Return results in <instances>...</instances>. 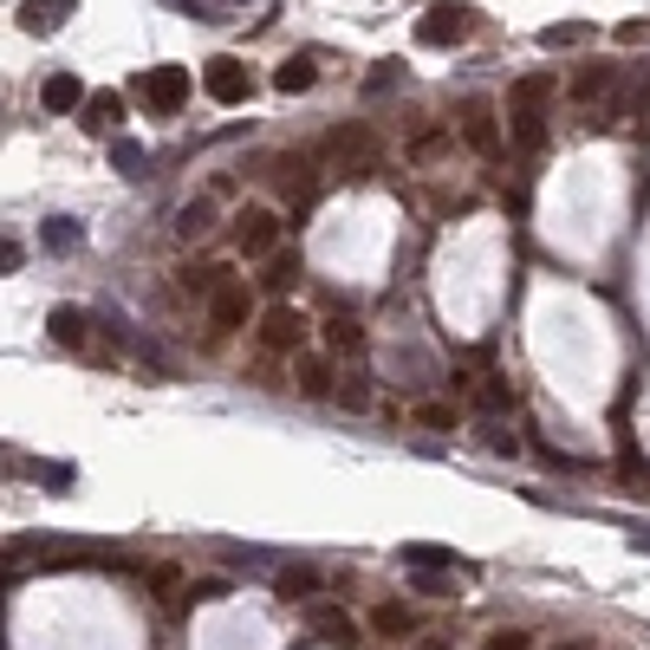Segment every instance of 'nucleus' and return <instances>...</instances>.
Segmentation results:
<instances>
[{
	"mask_svg": "<svg viewBox=\"0 0 650 650\" xmlns=\"http://www.w3.org/2000/svg\"><path fill=\"white\" fill-rule=\"evenodd\" d=\"M189 91H195L189 65H150V72L137 78V98H143V111H156V117H176V111L189 104Z\"/></svg>",
	"mask_w": 650,
	"mask_h": 650,
	"instance_id": "nucleus-1",
	"label": "nucleus"
},
{
	"mask_svg": "<svg viewBox=\"0 0 650 650\" xmlns=\"http://www.w3.org/2000/svg\"><path fill=\"white\" fill-rule=\"evenodd\" d=\"M469 33H475V7H462V0H456V7L443 0V7H430V13L417 20V39H423V46H462Z\"/></svg>",
	"mask_w": 650,
	"mask_h": 650,
	"instance_id": "nucleus-2",
	"label": "nucleus"
},
{
	"mask_svg": "<svg viewBox=\"0 0 650 650\" xmlns=\"http://www.w3.org/2000/svg\"><path fill=\"white\" fill-rule=\"evenodd\" d=\"M462 143H469L482 163H501V156H508V137H501V124H495V111H488L482 98L462 104Z\"/></svg>",
	"mask_w": 650,
	"mask_h": 650,
	"instance_id": "nucleus-3",
	"label": "nucleus"
},
{
	"mask_svg": "<svg viewBox=\"0 0 650 650\" xmlns=\"http://www.w3.org/2000/svg\"><path fill=\"white\" fill-rule=\"evenodd\" d=\"M306 332H313V319L299 306H286V299H273L267 319H260V345L267 352H306Z\"/></svg>",
	"mask_w": 650,
	"mask_h": 650,
	"instance_id": "nucleus-4",
	"label": "nucleus"
},
{
	"mask_svg": "<svg viewBox=\"0 0 650 650\" xmlns=\"http://www.w3.org/2000/svg\"><path fill=\"white\" fill-rule=\"evenodd\" d=\"M202 91H208L215 104H247V98H254V78H247V65H241L234 52H221V59H208Z\"/></svg>",
	"mask_w": 650,
	"mask_h": 650,
	"instance_id": "nucleus-5",
	"label": "nucleus"
},
{
	"mask_svg": "<svg viewBox=\"0 0 650 650\" xmlns=\"http://www.w3.org/2000/svg\"><path fill=\"white\" fill-rule=\"evenodd\" d=\"M234 247H241L247 260H267V254L280 247V215H273V208H241V215H234Z\"/></svg>",
	"mask_w": 650,
	"mask_h": 650,
	"instance_id": "nucleus-6",
	"label": "nucleus"
},
{
	"mask_svg": "<svg viewBox=\"0 0 650 650\" xmlns=\"http://www.w3.org/2000/svg\"><path fill=\"white\" fill-rule=\"evenodd\" d=\"M247 313H254L247 286H241V280H221V293L208 299V332H215V339H228V332H241V326H247Z\"/></svg>",
	"mask_w": 650,
	"mask_h": 650,
	"instance_id": "nucleus-7",
	"label": "nucleus"
},
{
	"mask_svg": "<svg viewBox=\"0 0 650 650\" xmlns=\"http://www.w3.org/2000/svg\"><path fill=\"white\" fill-rule=\"evenodd\" d=\"M65 20H72V0H20V33L33 39H52Z\"/></svg>",
	"mask_w": 650,
	"mask_h": 650,
	"instance_id": "nucleus-8",
	"label": "nucleus"
},
{
	"mask_svg": "<svg viewBox=\"0 0 650 650\" xmlns=\"http://www.w3.org/2000/svg\"><path fill=\"white\" fill-rule=\"evenodd\" d=\"M85 98H91V91L78 85V72H52V78H46V91H39V104H46L52 117H72V111H85Z\"/></svg>",
	"mask_w": 650,
	"mask_h": 650,
	"instance_id": "nucleus-9",
	"label": "nucleus"
},
{
	"mask_svg": "<svg viewBox=\"0 0 650 650\" xmlns=\"http://www.w3.org/2000/svg\"><path fill=\"white\" fill-rule=\"evenodd\" d=\"M273 182L286 189V202H293V208H306V202H313V169H306V156H273Z\"/></svg>",
	"mask_w": 650,
	"mask_h": 650,
	"instance_id": "nucleus-10",
	"label": "nucleus"
},
{
	"mask_svg": "<svg viewBox=\"0 0 650 650\" xmlns=\"http://www.w3.org/2000/svg\"><path fill=\"white\" fill-rule=\"evenodd\" d=\"M306 619H313V632H319L326 645H352V638H358V625H352V612H345V606L313 599V612H306Z\"/></svg>",
	"mask_w": 650,
	"mask_h": 650,
	"instance_id": "nucleus-11",
	"label": "nucleus"
},
{
	"mask_svg": "<svg viewBox=\"0 0 650 650\" xmlns=\"http://www.w3.org/2000/svg\"><path fill=\"white\" fill-rule=\"evenodd\" d=\"M553 91H560V78H553V72H527V78H514V91H508V111H521V104H534V111H540Z\"/></svg>",
	"mask_w": 650,
	"mask_h": 650,
	"instance_id": "nucleus-12",
	"label": "nucleus"
},
{
	"mask_svg": "<svg viewBox=\"0 0 650 650\" xmlns=\"http://www.w3.org/2000/svg\"><path fill=\"white\" fill-rule=\"evenodd\" d=\"M117 117H124V98H117V91H91L85 111H78L85 130H117Z\"/></svg>",
	"mask_w": 650,
	"mask_h": 650,
	"instance_id": "nucleus-13",
	"label": "nucleus"
},
{
	"mask_svg": "<svg viewBox=\"0 0 650 650\" xmlns=\"http://www.w3.org/2000/svg\"><path fill=\"white\" fill-rule=\"evenodd\" d=\"M299 273H306V267H299V254H293V247H273V254H267V267H260V286H267V293H286Z\"/></svg>",
	"mask_w": 650,
	"mask_h": 650,
	"instance_id": "nucleus-14",
	"label": "nucleus"
},
{
	"mask_svg": "<svg viewBox=\"0 0 650 650\" xmlns=\"http://www.w3.org/2000/svg\"><path fill=\"white\" fill-rule=\"evenodd\" d=\"M46 326H52L59 345H85V339H91V313H85V306H52Z\"/></svg>",
	"mask_w": 650,
	"mask_h": 650,
	"instance_id": "nucleus-15",
	"label": "nucleus"
},
{
	"mask_svg": "<svg viewBox=\"0 0 650 650\" xmlns=\"http://www.w3.org/2000/svg\"><path fill=\"white\" fill-rule=\"evenodd\" d=\"M293 378H299V391H306V397H332V391H339V384H332V365H326L319 352H299Z\"/></svg>",
	"mask_w": 650,
	"mask_h": 650,
	"instance_id": "nucleus-16",
	"label": "nucleus"
},
{
	"mask_svg": "<svg viewBox=\"0 0 650 650\" xmlns=\"http://www.w3.org/2000/svg\"><path fill=\"white\" fill-rule=\"evenodd\" d=\"M508 117H514L508 130H514V143H521V150H547V111L521 104V111H508Z\"/></svg>",
	"mask_w": 650,
	"mask_h": 650,
	"instance_id": "nucleus-17",
	"label": "nucleus"
},
{
	"mask_svg": "<svg viewBox=\"0 0 650 650\" xmlns=\"http://www.w3.org/2000/svg\"><path fill=\"white\" fill-rule=\"evenodd\" d=\"M326 150L345 156V163H352V156H358V163H378V137H371V130H332Z\"/></svg>",
	"mask_w": 650,
	"mask_h": 650,
	"instance_id": "nucleus-18",
	"label": "nucleus"
},
{
	"mask_svg": "<svg viewBox=\"0 0 650 650\" xmlns=\"http://www.w3.org/2000/svg\"><path fill=\"white\" fill-rule=\"evenodd\" d=\"M215 228V195H195V202H182V215H176V234L182 241H195V234H208Z\"/></svg>",
	"mask_w": 650,
	"mask_h": 650,
	"instance_id": "nucleus-19",
	"label": "nucleus"
},
{
	"mask_svg": "<svg viewBox=\"0 0 650 650\" xmlns=\"http://www.w3.org/2000/svg\"><path fill=\"white\" fill-rule=\"evenodd\" d=\"M313 78H319V65H313V59H286V65L273 72V91L299 98V91H313Z\"/></svg>",
	"mask_w": 650,
	"mask_h": 650,
	"instance_id": "nucleus-20",
	"label": "nucleus"
},
{
	"mask_svg": "<svg viewBox=\"0 0 650 650\" xmlns=\"http://www.w3.org/2000/svg\"><path fill=\"white\" fill-rule=\"evenodd\" d=\"M475 404H482V417H508V410H514V384H508V378H482V384H475Z\"/></svg>",
	"mask_w": 650,
	"mask_h": 650,
	"instance_id": "nucleus-21",
	"label": "nucleus"
},
{
	"mask_svg": "<svg viewBox=\"0 0 650 650\" xmlns=\"http://www.w3.org/2000/svg\"><path fill=\"white\" fill-rule=\"evenodd\" d=\"M273 592L299 606V599H313V592H319V573H313V566H280V579H273Z\"/></svg>",
	"mask_w": 650,
	"mask_h": 650,
	"instance_id": "nucleus-22",
	"label": "nucleus"
},
{
	"mask_svg": "<svg viewBox=\"0 0 650 650\" xmlns=\"http://www.w3.org/2000/svg\"><path fill=\"white\" fill-rule=\"evenodd\" d=\"M371 632H378V638H410V632H417V619H410L397 599H384V606L371 612Z\"/></svg>",
	"mask_w": 650,
	"mask_h": 650,
	"instance_id": "nucleus-23",
	"label": "nucleus"
},
{
	"mask_svg": "<svg viewBox=\"0 0 650 650\" xmlns=\"http://www.w3.org/2000/svg\"><path fill=\"white\" fill-rule=\"evenodd\" d=\"M612 85H619V72H612V65H586V72L573 78V98H579V104H592V98H606Z\"/></svg>",
	"mask_w": 650,
	"mask_h": 650,
	"instance_id": "nucleus-24",
	"label": "nucleus"
},
{
	"mask_svg": "<svg viewBox=\"0 0 650 650\" xmlns=\"http://www.w3.org/2000/svg\"><path fill=\"white\" fill-rule=\"evenodd\" d=\"M404 566H423V573H456L462 560L449 547H404Z\"/></svg>",
	"mask_w": 650,
	"mask_h": 650,
	"instance_id": "nucleus-25",
	"label": "nucleus"
},
{
	"mask_svg": "<svg viewBox=\"0 0 650 650\" xmlns=\"http://www.w3.org/2000/svg\"><path fill=\"white\" fill-rule=\"evenodd\" d=\"M365 345V332H358V319H326V352H358Z\"/></svg>",
	"mask_w": 650,
	"mask_h": 650,
	"instance_id": "nucleus-26",
	"label": "nucleus"
},
{
	"mask_svg": "<svg viewBox=\"0 0 650 650\" xmlns=\"http://www.w3.org/2000/svg\"><path fill=\"white\" fill-rule=\"evenodd\" d=\"M586 39H592V26H586V20H566V26H547V33H540V46H547V52H560V46H586Z\"/></svg>",
	"mask_w": 650,
	"mask_h": 650,
	"instance_id": "nucleus-27",
	"label": "nucleus"
},
{
	"mask_svg": "<svg viewBox=\"0 0 650 650\" xmlns=\"http://www.w3.org/2000/svg\"><path fill=\"white\" fill-rule=\"evenodd\" d=\"M39 241H46L52 254H72V247H78V221H65V215H59V221H46V234H39Z\"/></svg>",
	"mask_w": 650,
	"mask_h": 650,
	"instance_id": "nucleus-28",
	"label": "nucleus"
},
{
	"mask_svg": "<svg viewBox=\"0 0 650 650\" xmlns=\"http://www.w3.org/2000/svg\"><path fill=\"white\" fill-rule=\"evenodd\" d=\"M417 430H456V404H417Z\"/></svg>",
	"mask_w": 650,
	"mask_h": 650,
	"instance_id": "nucleus-29",
	"label": "nucleus"
},
{
	"mask_svg": "<svg viewBox=\"0 0 650 650\" xmlns=\"http://www.w3.org/2000/svg\"><path fill=\"white\" fill-rule=\"evenodd\" d=\"M111 163H117L124 176H143V143H130V137H117V143H111Z\"/></svg>",
	"mask_w": 650,
	"mask_h": 650,
	"instance_id": "nucleus-30",
	"label": "nucleus"
},
{
	"mask_svg": "<svg viewBox=\"0 0 650 650\" xmlns=\"http://www.w3.org/2000/svg\"><path fill=\"white\" fill-rule=\"evenodd\" d=\"M443 150H449V130H423V137L410 143V156H417V163H436Z\"/></svg>",
	"mask_w": 650,
	"mask_h": 650,
	"instance_id": "nucleus-31",
	"label": "nucleus"
},
{
	"mask_svg": "<svg viewBox=\"0 0 650 650\" xmlns=\"http://www.w3.org/2000/svg\"><path fill=\"white\" fill-rule=\"evenodd\" d=\"M33 482H46L52 495H65V488H72V469H65V462H33Z\"/></svg>",
	"mask_w": 650,
	"mask_h": 650,
	"instance_id": "nucleus-32",
	"label": "nucleus"
},
{
	"mask_svg": "<svg viewBox=\"0 0 650 650\" xmlns=\"http://www.w3.org/2000/svg\"><path fill=\"white\" fill-rule=\"evenodd\" d=\"M332 397H339L345 410H365V404H371V384H365V378H345V384H339Z\"/></svg>",
	"mask_w": 650,
	"mask_h": 650,
	"instance_id": "nucleus-33",
	"label": "nucleus"
},
{
	"mask_svg": "<svg viewBox=\"0 0 650 650\" xmlns=\"http://www.w3.org/2000/svg\"><path fill=\"white\" fill-rule=\"evenodd\" d=\"M482 650H534V638H527V632H495Z\"/></svg>",
	"mask_w": 650,
	"mask_h": 650,
	"instance_id": "nucleus-34",
	"label": "nucleus"
},
{
	"mask_svg": "<svg viewBox=\"0 0 650 650\" xmlns=\"http://www.w3.org/2000/svg\"><path fill=\"white\" fill-rule=\"evenodd\" d=\"M619 469H625V482H632V488H650V462H645V456H625Z\"/></svg>",
	"mask_w": 650,
	"mask_h": 650,
	"instance_id": "nucleus-35",
	"label": "nucleus"
},
{
	"mask_svg": "<svg viewBox=\"0 0 650 650\" xmlns=\"http://www.w3.org/2000/svg\"><path fill=\"white\" fill-rule=\"evenodd\" d=\"M228 592H234L228 579H195V592H189V599H202V606H208V599H228Z\"/></svg>",
	"mask_w": 650,
	"mask_h": 650,
	"instance_id": "nucleus-36",
	"label": "nucleus"
},
{
	"mask_svg": "<svg viewBox=\"0 0 650 650\" xmlns=\"http://www.w3.org/2000/svg\"><path fill=\"white\" fill-rule=\"evenodd\" d=\"M488 449H495V456H514L521 443H514V430H488Z\"/></svg>",
	"mask_w": 650,
	"mask_h": 650,
	"instance_id": "nucleus-37",
	"label": "nucleus"
},
{
	"mask_svg": "<svg viewBox=\"0 0 650 650\" xmlns=\"http://www.w3.org/2000/svg\"><path fill=\"white\" fill-rule=\"evenodd\" d=\"M619 39H625V46H645V39H650V20H632V26H619Z\"/></svg>",
	"mask_w": 650,
	"mask_h": 650,
	"instance_id": "nucleus-38",
	"label": "nucleus"
},
{
	"mask_svg": "<svg viewBox=\"0 0 650 650\" xmlns=\"http://www.w3.org/2000/svg\"><path fill=\"white\" fill-rule=\"evenodd\" d=\"M20 260H26V254H20V241H0V273H13Z\"/></svg>",
	"mask_w": 650,
	"mask_h": 650,
	"instance_id": "nucleus-39",
	"label": "nucleus"
},
{
	"mask_svg": "<svg viewBox=\"0 0 650 650\" xmlns=\"http://www.w3.org/2000/svg\"><path fill=\"white\" fill-rule=\"evenodd\" d=\"M417 650H449V645H436V638H430V645H417Z\"/></svg>",
	"mask_w": 650,
	"mask_h": 650,
	"instance_id": "nucleus-40",
	"label": "nucleus"
},
{
	"mask_svg": "<svg viewBox=\"0 0 650 650\" xmlns=\"http://www.w3.org/2000/svg\"><path fill=\"white\" fill-rule=\"evenodd\" d=\"M7 573H13V566H7V560H0V579H7Z\"/></svg>",
	"mask_w": 650,
	"mask_h": 650,
	"instance_id": "nucleus-41",
	"label": "nucleus"
},
{
	"mask_svg": "<svg viewBox=\"0 0 650 650\" xmlns=\"http://www.w3.org/2000/svg\"><path fill=\"white\" fill-rule=\"evenodd\" d=\"M234 7H247V0H234Z\"/></svg>",
	"mask_w": 650,
	"mask_h": 650,
	"instance_id": "nucleus-42",
	"label": "nucleus"
},
{
	"mask_svg": "<svg viewBox=\"0 0 650 650\" xmlns=\"http://www.w3.org/2000/svg\"><path fill=\"white\" fill-rule=\"evenodd\" d=\"M566 650H573V645H566Z\"/></svg>",
	"mask_w": 650,
	"mask_h": 650,
	"instance_id": "nucleus-43",
	"label": "nucleus"
}]
</instances>
